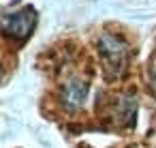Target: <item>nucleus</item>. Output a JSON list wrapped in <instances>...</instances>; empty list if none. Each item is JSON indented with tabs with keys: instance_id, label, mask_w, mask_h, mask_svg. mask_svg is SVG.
Returning a JSON list of instances; mask_svg holds the SVG:
<instances>
[{
	"instance_id": "nucleus-4",
	"label": "nucleus",
	"mask_w": 156,
	"mask_h": 148,
	"mask_svg": "<svg viewBox=\"0 0 156 148\" xmlns=\"http://www.w3.org/2000/svg\"><path fill=\"white\" fill-rule=\"evenodd\" d=\"M152 86H154V94H156V75H154V82H152Z\"/></svg>"
},
{
	"instance_id": "nucleus-1",
	"label": "nucleus",
	"mask_w": 156,
	"mask_h": 148,
	"mask_svg": "<svg viewBox=\"0 0 156 148\" xmlns=\"http://www.w3.org/2000/svg\"><path fill=\"white\" fill-rule=\"evenodd\" d=\"M98 52L109 77H120L128 67V45L118 35H103L98 41Z\"/></svg>"
},
{
	"instance_id": "nucleus-3",
	"label": "nucleus",
	"mask_w": 156,
	"mask_h": 148,
	"mask_svg": "<svg viewBox=\"0 0 156 148\" xmlns=\"http://www.w3.org/2000/svg\"><path fill=\"white\" fill-rule=\"evenodd\" d=\"M60 97H62L64 107L77 109V107L86 101V97H88V82H86L81 75H71V77H66L64 84H62Z\"/></svg>"
},
{
	"instance_id": "nucleus-2",
	"label": "nucleus",
	"mask_w": 156,
	"mask_h": 148,
	"mask_svg": "<svg viewBox=\"0 0 156 148\" xmlns=\"http://www.w3.org/2000/svg\"><path fill=\"white\" fill-rule=\"evenodd\" d=\"M34 22H37V13L32 7H24L11 15H5L2 22H0V28H2L5 35H9L11 39H17V41H24L32 28H34Z\"/></svg>"
}]
</instances>
